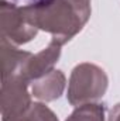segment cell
Returning a JSON list of instances; mask_svg holds the SVG:
<instances>
[{
  "mask_svg": "<svg viewBox=\"0 0 120 121\" xmlns=\"http://www.w3.org/2000/svg\"><path fill=\"white\" fill-rule=\"evenodd\" d=\"M61 47H62V44L52 39L45 49H42L37 55L31 54V56L26 62L20 76H17V78H21L30 83L32 80L50 73L51 70H54V63L58 60L61 55Z\"/></svg>",
  "mask_w": 120,
  "mask_h": 121,
  "instance_id": "obj_5",
  "label": "cell"
},
{
  "mask_svg": "<svg viewBox=\"0 0 120 121\" xmlns=\"http://www.w3.org/2000/svg\"><path fill=\"white\" fill-rule=\"evenodd\" d=\"M32 23L52 34V39L66 44L82 30L90 16V0H51L26 6Z\"/></svg>",
  "mask_w": 120,
  "mask_h": 121,
  "instance_id": "obj_1",
  "label": "cell"
},
{
  "mask_svg": "<svg viewBox=\"0 0 120 121\" xmlns=\"http://www.w3.org/2000/svg\"><path fill=\"white\" fill-rule=\"evenodd\" d=\"M37 26L32 23L30 14L24 7L13 3L1 1V35L14 44H24L32 39L37 34Z\"/></svg>",
  "mask_w": 120,
  "mask_h": 121,
  "instance_id": "obj_3",
  "label": "cell"
},
{
  "mask_svg": "<svg viewBox=\"0 0 120 121\" xmlns=\"http://www.w3.org/2000/svg\"><path fill=\"white\" fill-rule=\"evenodd\" d=\"M10 121H58V118L47 106L34 103L24 114Z\"/></svg>",
  "mask_w": 120,
  "mask_h": 121,
  "instance_id": "obj_8",
  "label": "cell"
},
{
  "mask_svg": "<svg viewBox=\"0 0 120 121\" xmlns=\"http://www.w3.org/2000/svg\"><path fill=\"white\" fill-rule=\"evenodd\" d=\"M107 89V76L103 69L92 63L78 65L68 85V101L72 106L93 103L103 97Z\"/></svg>",
  "mask_w": 120,
  "mask_h": 121,
  "instance_id": "obj_2",
  "label": "cell"
},
{
  "mask_svg": "<svg viewBox=\"0 0 120 121\" xmlns=\"http://www.w3.org/2000/svg\"><path fill=\"white\" fill-rule=\"evenodd\" d=\"M65 121H105V107L100 104H82Z\"/></svg>",
  "mask_w": 120,
  "mask_h": 121,
  "instance_id": "obj_7",
  "label": "cell"
},
{
  "mask_svg": "<svg viewBox=\"0 0 120 121\" xmlns=\"http://www.w3.org/2000/svg\"><path fill=\"white\" fill-rule=\"evenodd\" d=\"M109 121H120V103L110 111V117Z\"/></svg>",
  "mask_w": 120,
  "mask_h": 121,
  "instance_id": "obj_9",
  "label": "cell"
},
{
  "mask_svg": "<svg viewBox=\"0 0 120 121\" xmlns=\"http://www.w3.org/2000/svg\"><path fill=\"white\" fill-rule=\"evenodd\" d=\"M27 85L28 82L17 76L3 79V83H1L3 121H10L20 117L32 106L28 90H27Z\"/></svg>",
  "mask_w": 120,
  "mask_h": 121,
  "instance_id": "obj_4",
  "label": "cell"
},
{
  "mask_svg": "<svg viewBox=\"0 0 120 121\" xmlns=\"http://www.w3.org/2000/svg\"><path fill=\"white\" fill-rule=\"evenodd\" d=\"M65 89V76L61 70H51L50 73L32 80V96L44 101L58 99Z\"/></svg>",
  "mask_w": 120,
  "mask_h": 121,
  "instance_id": "obj_6",
  "label": "cell"
}]
</instances>
